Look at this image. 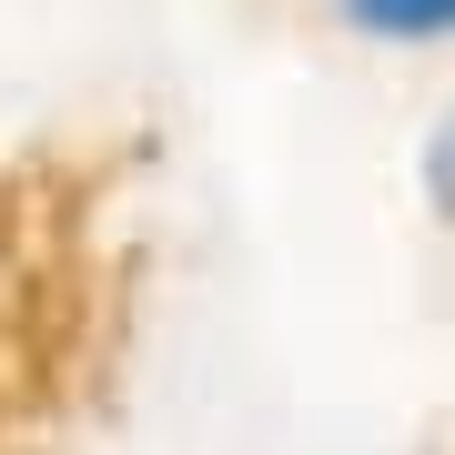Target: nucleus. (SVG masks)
<instances>
[{
  "label": "nucleus",
  "mask_w": 455,
  "mask_h": 455,
  "mask_svg": "<svg viewBox=\"0 0 455 455\" xmlns=\"http://www.w3.org/2000/svg\"><path fill=\"white\" fill-rule=\"evenodd\" d=\"M344 31L385 41V51H425V41H455V0H334Z\"/></svg>",
  "instance_id": "nucleus-1"
}]
</instances>
